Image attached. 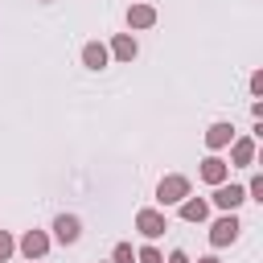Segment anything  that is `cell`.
Returning <instances> with one entry per match:
<instances>
[{
    "label": "cell",
    "mask_w": 263,
    "mask_h": 263,
    "mask_svg": "<svg viewBox=\"0 0 263 263\" xmlns=\"http://www.w3.org/2000/svg\"><path fill=\"white\" fill-rule=\"evenodd\" d=\"M185 197H189V177H181V173H173V177H164L156 185V201L160 205H181Z\"/></svg>",
    "instance_id": "obj_1"
},
{
    "label": "cell",
    "mask_w": 263,
    "mask_h": 263,
    "mask_svg": "<svg viewBox=\"0 0 263 263\" xmlns=\"http://www.w3.org/2000/svg\"><path fill=\"white\" fill-rule=\"evenodd\" d=\"M136 230L152 242V238H160V234L168 230V218H164L160 210H140V214H136Z\"/></svg>",
    "instance_id": "obj_2"
},
{
    "label": "cell",
    "mask_w": 263,
    "mask_h": 263,
    "mask_svg": "<svg viewBox=\"0 0 263 263\" xmlns=\"http://www.w3.org/2000/svg\"><path fill=\"white\" fill-rule=\"evenodd\" d=\"M238 230H242L238 218H234V214H222V218L210 226V247H230V242L238 238Z\"/></svg>",
    "instance_id": "obj_3"
},
{
    "label": "cell",
    "mask_w": 263,
    "mask_h": 263,
    "mask_svg": "<svg viewBox=\"0 0 263 263\" xmlns=\"http://www.w3.org/2000/svg\"><path fill=\"white\" fill-rule=\"evenodd\" d=\"M242 201H247V189H242V185H214V205H218V210L234 214Z\"/></svg>",
    "instance_id": "obj_4"
},
{
    "label": "cell",
    "mask_w": 263,
    "mask_h": 263,
    "mask_svg": "<svg viewBox=\"0 0 263 263\" xmlns=\"http://www.w3.org/2000/svg\"><path fill=\"white\" fill-rule=\"evenodd\" d=\"M226 173H230L226 160H218V156H205L201 160V181L205 185H226Z\"/></svg>",
    "instance_id": "obj_5"
},
{
    "label": "cell",
    "mask_w": 263,
    "mask_h": 263,
    "mask_svg": "<svg viewBox=\"0 0 263 263\" xmlns=\"http://www.w3.org/2000/svg\"><path fill=\"white\" fill-rule=\"evenodd\" d=\"M78 234H82V222H78L74 214H62V218L53 222V238H58V242H78Z\"/></svg>",
    "instance_id": "obj_6"
},
{
    "label": "cell",
    "mask_w": 263,
    "mask_h": 263,
    "mask_svg": "<svg viewBox=\"0 0 263 263\" xmlns=\"http://www.w3.org/2000/svg\"><path fill=\"white\" fill-rule=\"evenodd\" d=\"M127 25L132 29H152L156 25V8L152 4H132L127 8Z\"/></svg>",
    "instance_id": "obj_7"
},
{
    "label": "cell",
    "mask_w": 263,
    "mask_h": 263,
    "mask_svg": "<svg viewBox=\"0 0 263 263\" xmlns=\"http://www.w3.org/2000/svg\"><path fill=\"white\" fill-rule=\"evenodd\" d=\"M107 58H111V53H107V45H99V41H86V45H82V66L103 70V66H107Z\"/></svg>",
    "instance_id": "obj_8"
},
{
    "label": "cell",
    "mask_w": 263,
    "mask_h": 263,
    "mask_svg": "<svg viewBox=\"0 0 263 263\" xmlns=\"http://www.w3.org/2000/svg\"><path fill=\"white\" fill-rule=\"evenodd\" d=\"M21 251H25V255H29V259H41V255H45V251H49V238H45V234H41V230H29V234H25V238H21Z\"/></svg>",
    "instance_id": "obj_9"
},
{
    "label": "cell",
    "mask_w": 263,
    "mask_h": 263,
    "mask_svg": "<svg viewBox=\"0 0 263 263\" xmlns=\"http://www.w3.org/2000/svg\"><path fill=\"white\" fill-rule=\"evenodd\" d=\"M181 218H185V222H205V218H210V205H205L201 197H185V201H181Z\"/></svg>",
    "instance_id": "obj_10"
},
{
    "label": "cell",
    "mask_w": 263,
    "mask_h": 263,
    "mask_svg": "<svg viewBox=\"0 0 263 263\" xmlns=\"http://www.w3.org/2000/svg\"><path fill=\"white\" fill-rule=\"evenodd\" d=\"M111 53H115L119 62H132V58H136V41H132V33H119V37L111 41Z\"/></svg>",
    "instance_id": "obj_11"
},
{
    "label": "cell",
    "mask_w": 263,
    "mask_h": 263,
    "mask_svg": "<svg viewBox=\"0 0 263 263\" xmlns=\"http://www.w3.org/2000/svg\"><path fill=\"white\" fill-rule=\"evenodd\" d=\"M230 136H234V127H230V123H214V127L205 132V144H210V148H226V144H230Z\"/></svg>",
    "instance_id": "obj_12"
},
{
    "label": "cell",
    "mask_w": 263,
    "mask_h": 263,
    "mask_svg": "<svg viewBox=\"0 0 263 263\" xmlns=\"http://www.w3.org/2000/svg\"><path fill=\"white\" fill-rule=\"evenodd\" d=\"M230 160L234 164H251L255 160V140H234L230 144Z\"/></svg>",
    "instance_id": "obj_13"
},
{
    "label": "cell",
    "mask_w": 263,
    "mask_h": 263,
    "mask_svg": "<svg viewBox=\"0 0 263 263\" xmlns=\"http://www.w3.org/2000/svg\"><path fill=\"white\" fill-rule=\"evenodd\" d=\"M111 263H136V251H132L127 242H119V247L111 251Z\"/></svg>",
    "instance_id": "obj_14"
},
{
    "label": "cell",
    "mask_w": 263,
    "mask_h": 263,
    "mask_svg": "<svg viewBox=\"0 0 263 263\" xmlns=\"http://www.w3.org/2000/svg\"><path fill=\"white\" fill-rule=\"evenodd\" d=\"M136 263H164V255H160L156 247H140V251H136Z\"/></svg>",
    "instance_id": "obj_15"
},
{
    "label": "cell",
    "mask_w": 263,
    "mask_h": 263,
    "mask_svg": "<svg viewBox=\"0 0 263 263\" xmlns=\"http://www.w3.org/2000/svg\"><path fill=\"white\" fill-rule=\"evenodd\" d=\"M12 247H16V242L8 238V230H0V263H4L8 255H12Z\"/></svg>",
    "instance_id": "obj_16"
},
{
    "label": "cell",
    "mask_w": 263,
    "mask_h": 263,
    "mask_svg": "<svg viewBox=\"0 0 263 263\" xmlns=\"http://www.w3.org/2000/svg\"><path fill=\"white\" fill-rule=\"evenodd\" d=\"M251 197H259V201H263V177H251Z\"/></svg>",
    "instance_id": "obj_17"
},
{
    "label": "cell",
    "mask_w": 263,
    "mask_h": 263,
    "mask_svg": "<svg viewBox=\"0 0 263 263\" xmlns=\"http://www.w3.org/2000/svg\"><path fill=\"white\" fill-rule=\"evenodd\" d=\"M168 263H189V255H185V251H173V255H168Z\"/></svg>",
    "instance_id": "obj_18"
},
{
    "label": "cell",
    "mask_w": 263,
    "mask_h": 263,
    "mask_svg": "<svg viewBox=\"0 0 263 263\" xmlns=\"http://www.w3.org/2000/svg\"><path fill=\"white\" fill-rule=\"evenodd\" d=\"M197 263H222V259H218V255H205V259H197Z\"/></svg>",
    "instance_id": "obj_19"
}]
</instances>
